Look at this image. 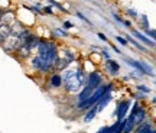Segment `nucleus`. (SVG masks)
<instances>
[{
	"label": "nucleus",
	"mask_w": 156,
	"mask_h": 133,
	"mask_svg": "<svg viewBox=\"0 0 156 133\" xmlns=\"http://www.w3.org/2000/svg\"><path fill=\"white\" fill-rule=\"evenodd\" d=\"M130 104H132L130 100H123V101H120V103L117 104V109H116V111H114V114L117 116V122L126 119V114H127ZM114 114H113V116H114Z\"/></svg>",
	"instance_id": "1"
},
{
	"label": "nucleus",
	"mask_w": 156,
	"mask_h": 133,
	"mask_svg": "<svg viewBox=\"0 0 156 133\" xmlns=\"http://www.w3.org/2000/svg\"><path fill=\"white\" fill-rule=\"evenodd\" d=\"M104 68L107 70V72L112 75V77H117L119 75V72H120V64L114 59H106L104 61Z\"/></svg>",
	"instance_id": "2"
},
{
	"label": "nucleus",
	"mask_w": 156,
	"mask_h": 133,
	"mask_svg": "<svg viewBox=\"0 0 156 133\" xmlns=\"http://www.w3.org/2000/svg\"><path fill=\"white\" fill-rule=\"evenodd\" d=\"M87 85L90 87H93V88H97L100 84H103V77H101V74L98 71H93L88 74V77H87Z\"/></svg>",
	"instance_id": "3"
},
{
	"label": "nucleus",
	"mask_w": 156,
	"mask_h": 133,
	"mask_svg": "<svg viewBox=\"0 0 156 133\" xmlns=\"http://www.w3.org/2000/svg\"><path fill=\"white\" fill-rule=\"evenodd\" d=\"M113 100V95H112V93H108V94H104L103 97H101L97 103L94 104V107H95V110H97V113H101V111L106 109L107 106L110 104V101Z\"/></svg>",
	"instance_id": "4"
},
{
	"label": "nucleus",
	"mask_w": 156,
	"mask_h": 133,
	"mask_svg": "<svg viewBox=\"0 0 156 133\" xmlns=\"http://www.w3.org/2000/svg\"><path fill=\"white\" fill-rule=\"evenodd\" d=\"M12 33V25L10 23H5L2 22L0 23V44L3 45L7 41V38L10 36Z\"/></svg>",
	"instance_id": "5"
},
{
	"label": "nucleus",
	"mask_w": 156,
	"mask_h": 133,
	"mask_svg": "<svg viewBox=\"0 0 156 133\" xmlns=\"http://www.w3.org/2000/svg\"><path fill=\"white\" fill-rule=\"evenodd\" d=\"M152 129H153V124H152V122L147 120V117H146L142 123L136 124V128H134V130L132 133H146V132H149V130H152Z\"/></svg>",
	"instance_id": "6"
},
{
	"label": "nucleus",
	"mask_w": 156,
	"mask_h": 133,
	"mask_svg": "<svg viewBox=\"0 0 156 133\" xmlns=\"http://www.w3.org/2000/svg\"><path fill=\"white\" fill-rule=\"evenodd\" d=\"M132 36H133L136 41H142L143 44L149 45L151 48H155V41H152V39H149L147 36H145L142 32H139V31H132Z\"/></svg>",
	"instance_id": "7"
},
{
	"label": "nucleus",
	"mask_w": 156,
	"mask_h": 133,
	"mask_svg": "<svg viewBox=\"0 0 156 133\" xmlns=\"http://www.w3.org/2000/svg\"><path fill=\"white\" fill-rule=\"evenodd\" d=\"M95 88H93V87H90V85H84L83 87V90H80L78 91V97H77V100H78V103H81V101H84V100H87L90 97V95L93 94V91H94Z\"/></svg>",
	"instance_id": "8"
},
{
	"label": "nucleus",
	"mask_w": 156,
	"mask_h": 133,
	"mask_svg": "<svg viewBox=\"0 0 156 133\" xmlns=\"http://www.w3.org/2000/svg\"><path fill=\"white\" fill-rule=\"evenodd\" d=\"M146 117H147V110H146V107L140 106L139 109H137V111H136V114H134V122H136V124L142 123Z\"/></svg>",
	"instance_id": "9"
},
{
	"label": "nucleus",
	"mask_w": 156,
	"mask_h": 133,
	"mask_svg": "<svg viewBox=\"0 0 156 133\" xmlns=\"http://www.w3.org/2000/svg\"><path fill=\"white\" fill-rule=\"evenodd\" d=\"M124 38H126V41H127V44H132L136 49L142 51V52H146V51H147V48H146V46H143V45H140V42H137V41L132 36V35H126Z\"/></svg>",
	"instance_id": "10"
},
{
	"label": "nucleus",
	"mask_w": 156,
	"mask_h": 133,
	"mask_svg": "<svg viewBox=\"0 0 156 133\" xmlns=\"http://www.w3.org/2000/svg\"><path fill=\"white\" fill-rule=\"evenodd\" d=\"M49 83H51V85L54 87V88H59L62 85V75L61 74H52L51 75V78H49Z\"/></svg>",
	"instance_id": "11"
},
{
	"label": "nucleus",
	"mask_w": 156,
	"mask_h": 133,
	"mask_svg": "<svg viewBox=\"0 0 156 133\" xmlns=\"http://www.w3.org/2000/svg\"><path fill=\"white\" fill-rule=\"evenodd\" d=\"M95 116H97V110H95V107L93 106V107H90L88 110H87V113H85V116H84V123L93 122Z\"/></svg>",
	"instance_id": "12"
},
{
	"label": "nucleus",
	"mask_w": 156,
	"mask_h": 133,
	"mask_svg": "<svg viewBox=\"0 0 156 133\" xmlns=\"http://www.w3.org/2000/svg\"><path fill=\"white\" fill-rule=\"evenodd\" d=\"M58 56H61V58H62V59H64L65 62H67L68 65H69V64H71V62L75 59V55H74V54H73V52H71L69 49H65L62 55H58Z\"/></svg>",
	"instance_id": "13"
},
{
	"label": "nucleus",
	"mask_w": 156,
	"mask_h": 133,
	"mask_svg": "<svg viewBox=\"0 0 156 133\" xmlns=\"http://www.w3.org/2000/svg\"><path fill=\"white\" fill-rule=\"evenodd\" d=\"M74 77H75V71H74V70H67L65 74H64V77H62V83H64V81H65V84L69 83Z\"/></svg>",
	"instance_id": "14"
},
{
	"label": "nucleus",
	"mask_w": 156,
	"mask_h": 133,
	"mask_svg": "<svg viewBox=\"0 0 156 133\" xmlns=\"http://www.w3.org/2000/svg\"><path fill=\"white\" fill-rule=\"evenodd\" d=\"M143 35L145 36H147L149 39H152V41H155V36H156V32L153 31V29H145V32H143Z\"/></svg>",
	"instance_id": "15"
},
{
	"label": "nucleus",
	"mask_w": 156,
	"mask_h": 133,
	"mask_svg": "<svg viewBox=\"0 0 156 133\" xmlns=\"http://www.w3.org/2000/svg\"><path fill=\"white\" fill-rule=\"evenodd\" d=\"M54 35H55V36H61V38H67V36H69V33L65 32L64 29H59V28L54 31Z\"/></svg>",
	"instance_id": "16"
},
{
	"label": "nucleus",
	"mask_w": 156,
	"mask_h": 133,
	"mask_svg": "<svg viewBox=\"0 0 156 133\" xmlns=\"http://www.w3.org/2000/svg\"><path fill=\"white\" fill-rule=\"evenodd\" d=\"M136 90H137V91H142L143 94H149V93H152V88L151 87H147V85H137Z\"/></svg>",
	"instance_id": "17"
},
{
	"label": "nucleus",
	"mask_w": 156,
	"mask_h": 133,
	"mask_svg": "<svg viewBox=\"0 0 156 133\" xmlns=\"http://www.w3.org/2000/svg\"><path fill=\"white\" fill-rule=\"evenodd\" d=\"M116 41L117 42H119V44L120 45H123V46H127V41H126V38H123V36H119V35H117L116 36Z\"/></svg>",
	"instance_id": "18"
},
{
	"label": "nucleus",
	"mask_w": 156,
	"mask_h": 133,
	"mask_svg": "<svg viewBox=\"0 0 156 133\" xmlns=\"http://www.w3.org/2000/svg\"><path fill=\"white\" fill-rule=\"evenodd\" d=\"M77 16L80 17L81 20H84V22H85V23H88V25H91V26H93V23H91V20H88V19H87V17L84 16L83 13H81V12H77Z\"/></svg>",
	"instance_id": "19"
},
{
	"label": "nucleus",
	"mask_w": 156,
	"mask_h": 133,
	"mask_svg": "<svg viewBox=\"0 0 156 133\" xmlns=\"http://www.w3.org/2000/svg\"><path fill=\"white\" fill-rule=\"evenodd\" d=\"M97 133H112V129H110V126H103L97 130Z\"/></svg>",
	"instance_id": "20"
},
{
	"label": "nucleus",
	"mask_w": 156,
	"mask_h": 133,
	"mask_svg": "<svg viewBox=\"0 0 156 133\" xmlns=\"http://www.w3.org/2000/svg\"><path fill=\"white\" fill-rule=\"evenodd\" d=\"M52 9H54L52 6H45L42 12H44V13H46V15H54V10H52Z\"/></svg>",
	"instance_id": "21"
},
{
	"label": "nucleus",
	"mask_w": 156,
	"mask_h": 133,
	"mask_svg": "<svg viewBox=\"0 0 156 133\" xmlns=\"http://www.w3.org/2000/svg\"><path fill=\"white\" fill-rule=\"evenodd\" d=\"M142 23L145 25V29H149V22H147V16L146 15H142Z\"/></svg>",
	"instance_id": "22"
},
{
	"label": "nucleus",
	"mask_w": 156,
	"mask_h": 133,
	"mask_svg": "<svg viewBox=\"0 0 156 133\" xmlns=\"http://www.w3.org/2000/svg\"><path fill=\"white\" fill-rule=\"evenodd\" d=\"M126 12H127L129 15H130V16H133V17H139V13H137V12H134L133 9H130V7H127V9H126Z\"/></svg>",
	"instance_id": "23"
},
{
	"label": "nucleus",
	"mask_w": 156,
	"mask_h": 133,
	"mask_svg": "<svg viewBox=\"0 0 156 133\" xmlns=\"http://www.w3.org/2000/svg\"><path fill=\"white\" fill-rule=\"evenodd\" d=\"M113 17H114V20H117L119 23H123V20H124V19H122V17L119 16L117 13H114V12H113Z\"/></svg>",
	"instance_id": "24"
},
{
	"label": "nucleus",
	"mask_w": 156,
	"mask_h": 133,
	"mask_svg": "<svg viewBox=\"0 0 156 133\" xmlns=\"http://www.w3.org/2000/svg\"><path fill=\"white\" fill-rule=\"evenodd\" d=\"M101 56H104V59H110V58H112L107 51H101Z\"/></svg>",
	"instance_id": "25"
},
{
	"label": "nucleus",
	"mask_w": 156,
	"mask_h": 133,
	"mask_svg": "<svg viewBox=\"0 0 156 133\" xmlns=\"http://www.w3.org/2000/svg\"><path fill=\"white\" fill-rule=\"evenodd\" d=\"M97 36H98V38H100L101 41H103V42H107V38H106V35H104V33L98 32V33H97Z\"/></svg>",
	"instance_id": "26"
},
{
	"label": "nucleus",
	"mask_w": 156,
	"mask_h": 133,
	"mask_svg": "<svg viewBox=\"0 0 156 133\" xmlns=\"http://www.w3.org/2000/svg\"><path fill=\"white\" fill-rule=\"evenodd\" d=\"M73 26H74V25L71 22H68V20H65V22H64V28H65V29H71Z\"/></svg>",
	"instance_id": "27"
},
{
	"label": "nucleus",
	"mask_w": 156,
	"mask_h": 133,
	"mask_svg": "<svg viewBox=\"0 0 156 133\" xmlns=\"http://www.w3.org/2000/svg\"><path fill=\"white\" fill-rule=\"evenodd\" d=\"M122 25H124L126 28H132V22H130V20H123Z\"/></svg>",
	"instance_id": "28"
},
{
	"label": "nucleus",
	"mask_w": 156,
	"mask_h": 133,
	"mask_svg": "<svg viewBox=\"0 0 156 133\" xmlns=\"http://www.w3.org/2000/svg\"><path fill=\"white\" fill-rule=\"evenodd\" d=\"M146 133H156V130H155V128H153L152 130H149V132H146Z\"/></svg>",
	"instance_id": "29"
},
{
	"label": "nucleus",
	"mask_w": 156,
	"mask_h": 133,
	"mask_svg": "<svg viewBox=\"0 0 156 133\" xmlns=\"http://www.w3.org/2000/svg\"><path fill=\"white\" fill-rule=\"evenodd\" d=\"M2 15H3V12H2V13H0V23H2Z\"/></svg>",
	"instance_id": "30"
}]
</instances>
